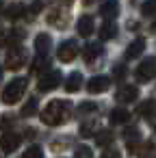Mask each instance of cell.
I'll list each match as a JSON object with an SVG mask.
<instances>
[{"label":"cell","instance_id":"obj_1","mask_svg":"<svg viewBox=\"0 0 156 158\" xmlns=\"http://www.w3.org/2000/svg\"><path fill=\"white\" fill-rule=\"evenodd\" d=\"M70 113H72V108L65 100H52L41 110V121L46 126H61L70 119Z\"/></svg>","mask_w":156,"mask_h":158},{"label":"cell","instance_id":"obj_2","mask_svg":"<svg viewBox=\"0 0 156 158\" xmlns=\"http://www.w3.org/2000/svg\"><path fill=\"white\" fill-rule=\"evenodd\" d=\"M24 93H26V78H13L2 91V102L11 106V104L20 102Z\"/></svg>","mask_w":156,"mask_h":158},{"label":"cell","instance_id":"obj_3","mask_svg":"<svg viewBox=\"0 0 156 158\" xmlns=\"http://www.w3.org/2000/svg\"><path fill=\"white\" fill-rule=\"evenodd\" d=\"M134 76H137V80H139V82H150V80L156 76V59H154V56L143 59V61L139 63V67H137Z\"/></svg>","mask_w":156,"mask_h":158},{"label":"cell","instance_id":"obj_4","mask_svg":"<svg viewBox=\"0 0 156 158\" xmlns=\"http://www.w3.org/2000/svg\"><path fill=\"white\" fill-rule=\"evenodd\" d=\"M61 80H63V76H61V72L59 69H52V72H46L41 78H39V91H44V93H48V91H54L59 85H61Z\"/></svg>","mask_w":156,"mask_h":158},{"label":"cell","instance_id":"obj_5","mask_svg":"<svg viewBox=\"0 0 156 158\" xmlns=\"http://www.w3.org/2000/svg\"><path fill=\"white\" fill-rule=\"evenodd\" d=\"M26 63V50L20 48V46H13L7 54V61H5V67L7 69H20L22 65Z\"/></svg>","mask_w":156,"mask_h":158},{"label":"cell","instance_id":"obj_6","mask_svg":"<svg viewBox=\"0 0 156 158\" xmlns=\"http://www.w3.org/2000/svg\"><path fill=\"white\" fill-rule=\"evenodd\" d=\"M76 54H78V46H76V41H63L59 48H57V59L61 61V63H72L74 59H76Z\"/></svg>","mask_w":156,"mask_h":158},{"label":"cell","instance_id":"obj_7","mask_svg":"<svg viewBox=\"0 0 156 158\" xmlns=\"http://www.w3.org/2000/svg\"><path fill=\"white\" fill-rule=\"evenodd\" d=\"M20 143H22V136L15 134V132H5L0 136V147H2V152H7V154H13L20 147Z\"/></svg>","mask_w":156,"mask_h":158},{"label":"cell","instance_id":"obj_8","mask_svg":"<svg viewBox=\"0 0 156 158\" xmlns=\"http://www.w3.org/2000/svg\"><path fill=\"white\" fill-rule=\"evenodd\" d=\"M117 102H121V104H130V102H137V98H139V89L134 87V85H124V87H119L117 89Z\"/></svg>","mask_w":156,"mask_h":158},{"label":"cell","instance_id":"obj_9","mask_svg":"<svg viewBox=\"0 0 156 158\" xmlns=\"http://www.w3.org/2000/svg\"><path fill=\"white\" fill-rule=\"evenodd\" d=\"M108 87H111V80H108L106 76H93V78L87 82V91H89V93H104Z\"/></svg>","mask_w":156,"mask_h":158},{"label":"cell","instance_id":"obj_10","mask_svg":"<svg viewBox=\"0 0 156 158\" xmlns=\"http://www.w3.org/2000/svg\"><path fill=\"white\" fill-rule=\"evenodd\" d=\"M50 46H52V39H50V35H48V33H41V35H37V37H35V50H37V54L48 56Z\"/></svg>","mask_w":156,"mask_h":158},{"label":"cell","instance_id":"obj_11","mask_svg":"<svg viewBox=\"0 0 156 158\" xmlns=\"http://www.w3.org/2000/svg\"><path fill=\"white\" fill-rule=\"evenodd\" d=\"M117 13H119V2L117 0H106V2L100 7V15L104 20H115Z\"/></svg>","mask_w":156,"mask_h":158},{"label":"cell","instance_id":"obj_12","mask_svg":"<svg viewBox=\"0 0 156 158\" xmlns=\"http://www.w3.org/2000/svg\"><path fill=\"white\" fill-rule=\"evenodd\" d=\"M78 35L80 37H89L91 33H93V28H95V24H93V18L91 15H82L80 20H78Z\"/></svg>","mask_w":156,"mask_h":158},{"label":"cell","instance_id":"obj_13","mask_svg":"<svg viewBox=\"0 0 156 158\" xmlns=\"http://www.w3.org/2000/svg\"><path fill=\"white\" fill-rule=\"evenodd\" d=\"M137 115H139V117H145V119H152V117L156 115V102H154V100L141 102L139 108H137Z\"/></svg>","mask_w":156,"mask_h":158},{"label":"cell","instance_id":"obj_14","mask_svg":"<svg viewBox=\"0 0 156 158\" xmlns=\"http://www.w3.org/2000/svg\"><path fill=\"white\" fill-rule=\"evenodd\" d=\"M145 50V39H134L130 46H128V50H126V59H137V56H141V52Z\"/></svg>","mask_w":156,"mask_h":158},{"label":"cell","instance_id":"obj_15","mask_svg":"<svg viewBox=\"0 0 156 158\" xmlns=\"http://www.w3.org/2000/svg\"><path fill=\"white\" fill-rule=\"evenodd\" d=\"M80 87H82V76H80L78 72L70 74L67 80H65V91H67V93H76Z\"/></svg>","mask_w":156,"mask_h":158},{"label":"cell","instance_id":"obj_16","mask_svg":"<svg viewBox=\"0 0 156 158\" xmlns=\"http://www.w3.org/2000/svg\"><path fill=\"white\" fill-rule=\"evenodd\" d=\"M100 54H102V46H100V44H87L85 50H82V56H85L87 63H91V61L98 59Z\"/></svg>","mask_w":156,"mask_h":158},{"label":"cell","instance_id":"obj_17","mask_svg":"<svg viewBox=\"0 0 156 158\" xmlns=\"http://www.w3.org/2000/svg\"><path fill=\"white\" fill-rule=\"evenodd\" d=\"M117 35V24L113 20H106L104 26L100 28V39H113Z\"/></svg>","mask_w":156,"mask_h":158},{"label":"cell","instance_id":"obj_18","mask_svg":"<svg viewBox=\"0 0 156 158\" xmlns=\"http://www.w3.org/2000/svg\"><path fill=\"white\" fill-rule=\"evenodd\" d=\"M128 119H130V113H128L126 108H115V110L111 113V123H115V126L128 123Z\"/></svg>","mask_w":156,"mask_h":158},{"label":"cell","instance_id":"obj_19","mask_svg":"<svg viewBox=\"0 0 156 158\" xmlns=\"http://www.w3.org/2000/svg\"><path fill=\"white\" fill-rule=\"evenodd\" d=\"M50 67V61H48V56H41V54H37V59L33 61V65H31V72L33 74H39V72H46Z\"/></svg>","mask_w":156,"mask_h":158},{"label":"cell","instance_id":"obj_20","mask_svg":"<svg viewBox=\"0 0 156 158\" xmlns=\"http://www.w3.org/2000/svg\"><path fill=\"white\" fill-rule=\"evenodd\" d=\"M24 13H26V7H24V5H11V7L5 11L7 20H20Z\"/></svg>","mask_w":156,"mask_h":158},{"label":"cell","instance_id":"obj_21","mask_svg":"<svg viewBox=\"0 0 156 158\" xmlns=\"http://www.w3.org/2000/svg\"><path fill=\"white\" fill-rule=\"evenodd\" d=\"M95 143L104 147V145H108V143H113V134H111L108 130H100V132L95 134Z\"/></svg>","mask_w":156,"mask_h":158},{"label":"cell","instance_id":"obj_22","mask_svg":"<svg viewBox=\"0 0 156 158\" xmlns=\"http://www.w3.org/2000/svg\"><path fill=\"white\" fill-rule=\"evenodd\" d=\"M141 13L147 15V18L156 15V0H145V2L141 5Z\"/></svg>","mask_w":156,"mask_h":158},{"label":"cell","instance_id":"obj_23","mask_svg":"<svg viewBox=\"0 0 156 158\" xmlns=\"http://www.w3.org/2000/svg\"><path fill=\"white\" fill-rule=\"evenodd\" d=\"M35 113H37V100H35V98H31V100L24 104L22 115H24V117H31V115H35Z\"/></svg>","mask_w":156,"mask_h":158},{"label":"cell","instance_id":"obj_24","mask_svg":"<svg viewBox=\"0 0 156 158\" xmlns=\"http://www.w3.org/2000/svg\"><path fill=\"white\" fill-rule=\"evenodd\" d=\"M22 158H44V149H41L39 145H31V147L24 152Z\"/></svg>","mask_w":156,"mask_h":158},{"label":"cell","instance_id":"obj_25","mask_svg":"<svg viewBox=\"0 0 156 158\" xmlns=\"http://www.w3.org/2000/svg\"><path fill=\"white\" fill-rule=\"evenodd\" d=\"M74 158H93V152H91V147H87V145H80V147H76V152H74Z\"/></svg>","mask_w":156,"mask_h":158},{"label":"cell","instance_id":"obj_26","mask_svg":"<svg viewBox=\"0 0 156 158\" xmlns=\"http://www.w3.org/2000/svg\"><path fill=\"white\" fill-rule=\"evenodd\" d=\"M95 108H98V106H95L93 102H85V104H80V108H78V110H80V113H93Z\"/></svg>","mask_w":156,"mask_h":158},{"label":"cell","instance_id":"obj_27","mask_svg":"<svg viewBox=\"0 0 156 158\" xmlns=\"http://www.w3.org/2000/svg\"><path fill=\"white\" fill-rule=\"evenodd\" d=\"M100 158H119V152H117L115 147H111V149H104V154H102Z\"/></svg>","mask_w":156,"mask_h":158},{"label":"cell","instance_id":"obj_28","mask_svg":"<svg viewBox=\"0 0 156 158\" xmlns=\"http://www.w3.org/2000/svg\"><path fill=\"white\" fill-rule=\"evenodd\" d=\"M124 76H126V67H124V65H115V78L121 80Z\"/></svg>","mask_w":156,"mask_h":158},{"label":"cell","instance_id":"obj_29","mask_svg":"<svg viewBox=\"0 0 156 158\" xmlns=\"http://www.w3.org/2000/svg\"><path fill=\"white\" fill-rule=\"evenodd\" d=\"M80 132H82V134H89V132H93V123H85V126H80Z\"/></svg>","mask_w":156,"mask_h":158},{"label":"cell","instance_id":"obj_30","mask_svg":"<svg viewBox=\"0 0 156 158\" xmlns=\"http://www.w3.org/2000/svg\"><path fill=\"white\" fill-rule=\"evenodd\" d=\"M44 7V0H35V5H33V9H31V13H37L39 9Z\"/></svg>","mask_w":156,"mask_h":158},{"label":"cell","instance_id":"obj_31","mask_svg":"<svg viewBox=\"0 0 156 158\" xmlns=\"http://www.w3.org/2000/svg\"><path fill=\"white\" fill-rule=\"evenodd\" d=\"M82 2H85V5H93V2H95V0H82Z\"/></svg>","mask_w":156,"mask_h":158},{"label":"cell","instance_id":"obj_32","mask_svg":"<svg viewBox=\"0 0 156 158\" xmlns=\"http://www.w3.org/2000/svg\"><path fill=\"white\" fill-rule=\"evenodd\" d=\"M147 158H156V149H152V156H147Z\"/></svg>","mask_w":156,"mask_h":158},{"label":"cell","instance_id":"obj_33","mask_svg":"<svg viewBox=\"0 0 156 158\" xmlns=\"http://www.w3.org/2000/svg\"><path fill=\"white\" fill-rule=\"evenodd\" d=\"M61 2H65V5H70V2H72V0H61Z\"/></svg>","mask_w":156,"mask_h":158},{"label":"cell","instance_id":"obj_34","mask_svg":"<svg viewBox=\"0 0 156 158\" xmlns=\"http://www.w3.org/2000/svg\"><path fill=\"white\" fill-rule=\"evenodd\" d=\"M0 80H2V67H0Z\"/></svg>","mask_w":156,"mask_h":158},{"label":"cell","instance_id":"obj_35","mask_svg":"<svg viewBox=\"0 0 156 158\" xmlns=\"http://www.w3.org/2000/svg\"><path fill=\"white\" fill-rule=\"evenodd\" d=\"M154 134H156V126H154Z\"/></svg>","mask_w":156,"mask_h":158},{"label":"cell","instance_id":"obj_36","mask_svg":"<svg viewBox=\"0 0 156 158\" xmlns=\"http://www.w3.org/2000/svg\"><path fill=\"white\" fill-rule=\"evenodd\" d=\"M0 33H2V31H0Z\"/></svg>","mask_w":156,"mask_h":158}]
</instances>
